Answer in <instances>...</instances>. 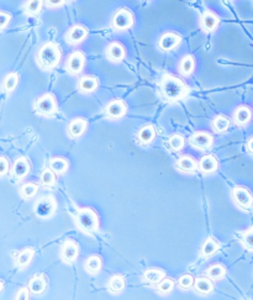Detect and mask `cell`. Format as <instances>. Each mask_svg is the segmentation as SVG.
I'll return each mask as SVG.
<instances>
[{"instance_id":"9a60e30c","label":"cell","mask_w":253,"mask_h":300,"mask_svg":"<svg viewBox=\"0 0 253 300\" xmlns=\"http://www.w3.org/2000/svg\"><path fill=\"white\" fill-rule=\"evenodd\" d=\"M107 56L112 62H121L126 56V52H125V48L121 43L112 42L108 46Z\"/></svg>"},{"instance_id":"7a4b0ae2","label":"cell","mask_w":253,"mask_h":300,"mask_svg":"<svg viewBox=\"0 0 253 300\" xmlns=\"http://www.w3.org/2000/svg\"><path fill=\"white\" fill-rule=\"evenodd\" d=\"M61 58H62V52L61 47L55 42H46L42 47L40 48L37 53V62L43 70H53L58 66Z\"/></svg>"},{"instance_id":"8d00e7d4","label":"cell","mask_w":253,"mask_h":300,"mask_svg":"<svg viewBox=\"0 0 253 300\" xmlns=\"http://www.w3.org/2000/svg\"><path fill=\"white\" fill-rule=\"evenodd\" d=\"M38 186L36 183H26L21 187V195L24 199H31L37 194Z\"/></svg>"},{"instance_id":"d590c367","label":"cell","mask_w":253,"mask_h":300,"mask_svg":"<svg viewBox=\"0 0 253 300\" xmlns=\"http://www.w3.org/2000/svg\"><path fill=\"white\" fill-rule=\"evenodd\" d=\"M168 145H169V147L173 150V151L178 152V151H181V150H183L184 145H185V140H184V137L181 136V135L174 134L169 137Z\"/></svg>"},{"instance_id":"30bf717a","label":"cell","mask_w":253,"mask_h":300,"mask_svg":"<svg viewBox=\"0 0 253 300\" xmlns=\"http://www.w3.org/2000/svg\"><path fill=\"white\" fill-rule=\"evenodd\" d=\"M79 256V248L74 241H66L61 250V258L66 263H73Z\"/></svg>"},{"instance_id":"b9f144b4","label":"cell","mask_w":253,"mask_h":300,"mask_svg":"<svg viewBox=\"0 0 253 300\" xmlns=\"http://www.w3.org/2000/svg\"><path fill=\"white\" fill-rule=\"evenodd\" d=\"M10 21H11L10 14L5 13V11H1V13H0V29H1V30H4V29L9 25Z\"/></svg>"},{"instance_id":"e0dca14e","label":"cell","mask_w":253,"mask_h":300,"mask_svg":"<svg viewBox=\"0 0 253 300\" xmlns=\"http://www.w3.org/2000/svg\"><path fill=\"white\" fill-rule=\"evenodd\" d=\"M30 172V162L26 157H19L13 166V173L16 178L23 179Z\"/></svg>"},{"instance_id":"3957f363","label":"cell","mask_w":253,"mask_h":300,"mask_svg":"<svg viewBox=\"0 0 253 300\" xmlns=\"http://www.w3.org/2000/svg\"><path fill=\"white\" fill-rule=\"evenodd\" d=\"M75 224L78 228L85 233L97 232L99 228V216L93 209L82 208L75 213Z\"/></svg>"},{"instance_id":"4dcf8cb0","label":"cell","mask_w":253,"mask_h":300,"mask_svg":"<svg viewBox=\"0 0 253 300\" xmlns=\"http://www.w3.org/2000/svg\"><path fill=\"white\" fill-rule=\"evenodd\" d=\"M125 285H126V283H125V278L122 277V275L115 274V275H112L111 278H110L109 284H108V288H109V290L111 293H114V294H117V293H120V292H122V290H124Z\"/></svg>"},{"instance_id":"ab89813d","label":"cell","mask_w":253,"mask_h":300,"mask_svg":"<svg viewBox=\"0 0 253 300\" xmlns=\"http://www.w3.org/2000/svg\"><path fill=\"white\" fill-rule=\"evenodd\" d=\"M242 242L247 250L253 251V226H251L242 233Z\"/></svg>"},{"instance_id":"9c48e42d","label":"cell","mask_w":253,"mask_h":300,"mask_svg":"<svg viewBox=\"0 0 253 300\" xmlns=\"http://www.w3.org/2000/svg\"><path fill=\"white\" fill-rule=\"evenodd\" d=\"M189 144H190L194 149L208 150L213 146L214 137L213 135L209 134V132L199 131L191 135L190 139H189Z\"/></svg>"},{"instance_id":"ffe728a7","label":"cell","mask_w":253,"mask_h":300,"mask_svg":"<svg viewBox=\"0 0 253 300\" xmlns=\"http://www.w3.org/2000/svg\"><path fill=\"white\" fill-rule=\"evenodd\" d=\"M177 168L184 173H193L199 168V164L191 156H181L177 162Z\"/></svg>"},{"instance_id":"d6986e66","label":"cell","mask_w":253,"mask_h":300,"mask_svg":"<svg viewBox=\"0 0 253 300\" xmlns=\"http://www.w3.org/2000/svg\"><path fill=\"white\" fill-rule=\"evenodd\" d=\"M251 117H252V112L248 107H238L235 110V114H233V121L238 126H245L248 122L251 121Z\"/></svg>"},{"instance_id":"5b68a950","label":"cell","mask_w":253,"mask_h":300,"mask_svg":"<svg viewBox=\"0 0 253 300\" xmlns=\"http://www.w3.org/2000/svg\"><path fill=\"white\" fill-rule=\"evenodd\" d=\"M56 206H57V203H56L55 198L51 195H46L43 196V198H41L40 200L36 203L35 213L38 218H42V219L51 218V216L55 214Z\"/></svg>"},{"instance_id":"7bdbcfd3","label":"cell","mask_w":253,"mask_h":300,"mask_svg":"<svg viewBox=\"0 0 253 300\" xmlns=\"http://www.w3.org/2000/svg\"><path fill=\"white\" fill-rule=\"evenodd\" d=\"M9 169H10V163H9V161L6 159V157H1V158H0V176H5L9 172Z\"/></svg>"},{"instance_id":"484cf974","label":"cell","mask_w":253,"mask_h":300,"mask_svg":"<svg viewBox=\"0 0 253 300\" xmlns=\"http://www.w3.org/2000/svg\"><path fill=\"white\" fill-rule=\"evenodd\" d=\"M230 119L226 117L225 115H217V116L213 120V129L216 134H223V132H226L230 129Z\"/></svg>"},{"instance_id":"cb8c5ba5","label":"cell","mask_w":253,"mask_h":300,"mask_svg":"<svg viewBox=\"0 0 253 300\" xmlns=\"http://www.w3.org/2000/svg\"><path fill=\"white\" fill-rule=\"evenodd\" d=\"M156 137V130L152 125H146V126L141 127L137 135V139L142 145H149Z\"/></svg>"},{"instance_id":"f35d334b","label":"cell","mask_w":253,"mask_h":300,"mask_svg":"<svg viewBox=\"0 0 253 300\" xmlns=\"http://www.w3.org/2000/svg\"><path fill=\"white\" fill-rule=\"evenodd\" d=\"M174 280L171 279V278H164L163 280H161V282L158 283V287H157V289H158V292L161 293V294H169V293L173 290L174 288Z\"/></svg>"},{"instance_id":"f546056e","label":"cell","mask_w":253,"mask_h":300,"mask_svg":"<svg viewBox=\"0 0 253 300\" xmlns=\"http://www.w3.org/2000/svg\"><path fill=\"white\" fill-rule=\"evenodd\" d=\"M34 256H35V250L34 248H25L19 253L18 258H16V264L19 268H25L26 265L30 264L33 261Z\"/></svg>"},{"instance_id":"7dc6e473","label":"cell","mask_w":253,"mask_h":300,"mask_svg":"<svg viewBox=\"0 0 253 300\" xmlns=\"http://www.w3.org/2000/svg\"><path fill=\"white\" fill-rule=\"evenodd\" d=\"M68 1H71V0H68Z\"/></svg>"},{"instance_id":"52a82bcc","label":"cell","mask_w":253,"mask_h":300,"mask_svg":"<svg viewBox=\"0 0 253 300\" xmlns=\"http://www.w3.org/2000/svg\"><path fill=\"white\" fill-rule=\"evenodd\" d=\"M85 66V56L80 51H74L72 55L68 57L67 63H66V70L71 75H79L84 70Z\"/></svg>"},{"instance_id":"d4e9b609","label":"cell","mask_w":253,"mask_h":300,"mask_svg":"<svg viewBox=\"0 0 253 300\" xmlns=\"http://www.w3.org/2000/svg\"><path fill=\"white\" fill-rule=\"evenodd\" d=\"M194 68H195V60L193 56H185L181 58V63H179V72L181 75L188 77L194 72Z\"/></svg>"},{"instance_id":"f6af8a7d","label":"cell","mask_w":253,"mask_h":300,"mask_svg":"<svg viewBox=\"0 0 253 300\" xmlns=\"http://www.w3.org/2000/svg\"><path fill=\"white\" fill-rule=\"evenodd\" d=\"M67 0H45L46 5L48 6V8H60V6H62L63 4L66 3Z\"/></svg>"},{"instance_id":"1f68e13d","label":"cell","mask_w":253,"mask_h":300,"mask_svg":"<svg viewBox=\"0 0 253 300\" xmlns=\"http://www.w3.org/2000/svg\"><path fill=\"white\" fill-rule=\"evenodd\" d=\"M218 250V243L214 240L213 237H209L208 240H205V242L203 243V247H201V256L204 258H209L213 255H215Z\"/></svg>"},{"instance_id":"5bb4252c","label":"cell","mask_w":253,"mask_h":300,"mask_svg":"<svg viewBox=\"0 0 253 300\" xmlns=\"http://www.w3.org/2000/svg\"><path fill=\"white\" fill-rule=\"evenodd\" d=\"M220 24V19L210 10H205L201 14L200 25L205 33H213Z\"/></svg>"},{"instance_id":"8992f818","label":"cell","mask_w":253,"mask_h":300,"mask_svg":"<svg viewBox=\"0 0 253 300\" xmlns=\"http://www.w3.org/2000/svg\"><path fill=\"white\" fill-rule=\"evenodd\" d=\"M35 108L38 114L53 115L57 112V102H56V98L53 97V94L47 93V94H43L42 97L36 100Z\"/></svg>"},{"instance_id":"60d3db41","label":"cell","mask_w":253,"mask_h":300,"mask_svg":"<svg viewBox=\"0 0 253 300\" xmlns=\"http://www.w3.org/2000/svg\"><path fill=\"white\" fill-rule=\"evenodd\" d=\"M194 282H195V279H194L191 274H183L178 280L179 287H181V289H185V290L190 289L191 287H194Z\"/></svg>"},{"instance_id":"44dd1931","label":"cell","mask_w":253,"mask_h":300,"mask_svg":"<svg viewBox=\"0 0 253 300\" xmlns=\"http://www.w3.org/2000/svg\"><path fill=\"white\" fill-rule=\"evenodd\" d=\"M28 287L30 288L33 294H42L46 290V287H47V280H46V278L42 274H36L31 278Z\"/></svg>"},{"instance_id":"6da1fadb","label":"cell","mask_w":253,"mask_h":300,"mask_svg":"<svg viewBox=\"0 0 253 300\" xmlns=\"http://www.w3.org/2000/svg\"><path fill=\"white\" fill-rule=\"evenodd\" d=\"M161 89L164 97L171 102H176V100L181 99L188 93V88H186L185 83L178 77L174 75H164L162 78L161 82Z\"/></svg>"},{"instance_id":"d6a6232c","label":"cell","mask_w":253,"mask_h":300,"mask_svg":"<svg viewBox=\"0 0 253 300\" xmlns=\"http://www.w3.org/2000/svg\"><path fill=\"white\" fill-rule=\"evenodd\" d=\"M43 3H45V0H28L24 5V11L28 15H37L42 10Z\"/></svg>"},{"instance_id":"83f0119b","label":"cell","mask_w":253,"mask_h":300,"mask_svg":"<svg viewBox=\"0 0 253 300\" xmlns=\"http://www.w3.org/2000/svg\"><path fill=\"white\" fill-rule=\"evenodd\" d=\"M144 278L146 282L151 283V284H158L161 280L166 278V273L161 269H157V268H151V269H147L145 272Z\"/></svg>"},{"instance_id":"e575fe53","label":"cell","mask_w":253,"mask_h":300,"mask_svg":"<svg viewBox=\"0 0 253 300\" xmlns=\"http://www.w3.org/2000/svg\"><path fill=\"white\" fill-rule=\"evenodd\" d=\"M18 84H19L18 73H15V72L9 73V75L5 77V79H4V83H3L4 90L8 93H11L16 87H18Z\"/></svg>"},{"instance_id":"603a6c76","label":"cell","mask_w":253,"mask_h":300,"mask_svg":"<svg viewBox=\"0 0 253 300\" xmlns=\"http://www.w3.org/2000/svg\"><path fill=\"white\" fill-rule=\"evenodd\" d=\"M99 85L97 78L94 75H84L78 82V89L82 93H93Z\"/></svg>"},{"instance_id":"ba28073f","label":"cell","mask_w":253,"mask_h":300,"mask_svg":"<svg viewBox=\"0 0 253 300\" xmlns=\"http://www.w3.org/2000/svg\"><path fill=\"white\" fill-rule=\"evenodd\" d=\"M232 198L240 208L246 209V210L251 209L253 204L252 194L250 193L248 189L243 188V187H235L232 189Z\"/></svg>"},{"instance_id":"2e32d148","label":"cell","mask_w":253,"mask_h":300,"mask_svg":"<svg viewBox=\"0 0 253 300\" xmlns=\"http://www.w3.org/2000/svg\"><path fill=\"white\" fill-rule=\"evenodd\" d=\"M87 120L83 119V117H75L68 125V134L73 137V139H77V137L82 136L84 134L85 129H87Z\"/></svg>"},{"instance_id":"4316f807","label":"cell","mask_w":253,"mask_h":300,"mask_svg":"<svg viewBox=\"0 0 253 300\" xmlns=\"http://www.w3.org/2000/svg\"><path fill=\"white\" fill-rule=\"evenodd\" d=\"M84 268L90 274H97L102 269V258L99 256H90L84 263Z\"/></svg>"},{"instance_id":"bcb514c9","label":"cell","mask_w":253,"mask_h":300,"mask_svg":"<svg viewBox=\"0 0 253 300\" xmlns=\"http://www.w3.org/2000/svg\"><path fill=\"white\" fill-rule=\"evenodd\" d=\"M247 150L251 152V153H253V137H252V139L248 140V142H247Z\"/></svg>"},{"instance_id":"4fadbf2b","label":"cell","mask_w":253,"mask_h":300,"mask_svg":"<svg viewBox=\"0 0 253 300\" xmlns=\"http://www.w3.org/2000/svg\"><path fill=\"white\" fill-rule=\"evenodd\" d=\"M181 36L177 35V34L166 33L164 35L161 36V38H159L158 46L162 51L168 52V51L174 50V48L181 43Z\"/></svg>"},{"instance_id":"ee69618b","label":"cell","mask_w":253,"mask_h":300,"mask_svg":"<svg viewBox=\"0 0 253 300\" xmlns=\"http://www.w3.org/2000/svg\"><path fill=\"white\" fill-rule=\"evenodd\" d=\"M30 293H31V290H30V288H21L20 290H19L18 293H16V295H15V299H23V300H26V299H29V298H30Z\"/></svg>"},{"instance_id":"7c38bea8","label":"cell","mask_w":253,"mask_h":300,"mask_svg":"<svg viewBox=\"0 0 253 300\" xmlns=\"http://www.w3.org/2000/svg\"><path fill=\"white\" fill-rule=\"evenodd\" d=\"M127 112V107L124 100L115 99L108 104L107 107V115L110 119H120L124 116Z\"/></svg>"},{"instance_id":"836d02e7","label":"cell","mask_w":253,"mask_h":300,"mask_svg":"<svg viewBox=\"0 0 253 300\" xmlns=\"http://www.w3.org/2000/svg\"><path fill=\"white\" fill-rule=\"evenodd\" d=\"M206 275L213 280H220L226 275V268L221 264H213L206 270Z\"/></svg>"},{"instance_id":"277c9868","label":"cell","mask_w":253,"mask_h":300,"mask_svg":"<svg viewBox=\"0 0 253 300\" xmlns=\"http://www.w3.org/2000/svg\"><path fill=\"white\" fill-rule=\"evenodd\" d=\"M135 23V18L132 13L127 9H119L112 16V26L119 31L129 30Z\"/></svg>"},{"instance_id":"f1b7e54d","label":"cell","mask_w":253,"mask_h":300,"mask_svg":"<svg viewBox=\"0 0 253 300\" xmlns=\"http://www.w3.org/2000/svg\"><path fill=\"white\" fill-rule=\"evenodd\" d=\"M68 167H70V163H68L67 159L62 158V157H55L50 161V168L56 174H65Z\"/></svg>"},{"instance_id":"74e56055","label":"cell","mask_w":253,"mask_h":300,"mask_svg":"<svg viewBox=\"0 0 253 300\" xmlns=\"http://www.w3.org/2000/svg\"><path fill=\"white\" fill-rule=\"evenodd\" d=\"M41 183L46 187H52L56 183V173L51 168L43 169L40 176Z\"/></svg>"},{"instance_id":"8fae6325","label":"cell","mask_w":253,"mask_h":300,"mask_svg":"<svg viewBox=\"0 0 253 300\" xmlns=\"http://www.w3.org/2000/svg\"><path fill=\"white\" fill-rule=\"evenodd\" d=\"M88 30L85 26L83 25H74L68 30L67 35H66V40L70 45H78V43L83 42L87 38Z\"/></svg>"},{"instance_id":"ac0fdd59","label":"cell","mask_w":253,"mask_h":300,"mask_svg":"<svg viewBox=\"0 0 253 300\" xmlns=\"http://www.w3.org/2000/svg\"><path fill=\"white\" fill-rule=\"evenodd\" d=\"M218 162L214 156L209 154V156H204L199 162V169L201 173L204 174H211L214 172L217 171Z\"/></svg>"},{"instance_id":"7402d4cb","label":"cell","mask_w":253,"mask_h":300,"mask_svg":"<svg viewBox=\"0 0 253 300\" xmlns=\"http://www.w3.org/2000/svg\"><path fill=\"white\" fill-rule=\"evenodd\" d=\"M194 289L199 293V294L208 295L214 290V283L213 279L209 277H199L196 278L194 282Z\"/></svg>"}]
</instances>
